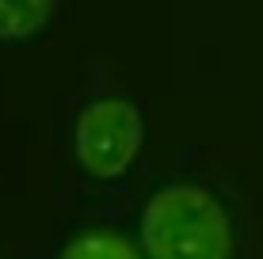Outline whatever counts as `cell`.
<instances>
[{
    "label": "cell",
    "mask_w": 263,
    "mask_h": 259,
    "mask_svg": "<svg viewBox=\"0 0 263 259\" xmlns=\"http://www.w3.org/2000/svg\"><path fill=\"white\" fill-rule=\"evenodd\" d=\"M141 248L149 259H233V221L198 183H168L145 202Z\"/></svg>",
    "instance_id": "cell-1"
},
{
    "label": "cell",
    "mask_w": 263,
    "mask_h": 259,
    "mask_svg": "<svg viewBox=\"0 0 263 259\" xmlns=\"http://www.w3.org/2000/svg\"><path fill=\"white\" fill-rule=\"evenodd\" d=\"M145 141V126L134 103L126 99H96L77 114L72 126V145L77 160L96 180H119L134 164Z\"/></svg>",
    "instance_id": "cell-2"
},
{
    "label": "cell",
    "mask_w": 263,
    "mask_h": 259,
    "mask_svg": "<svg viewBox=\"0 0 263 259\" xmlns=\"http://www.w3.org/2000/svg\"><path fill=\"white\" fill-rule=\"evenodd\" d=\"M58 0H0V38L15 42L50 23Z\"/></svg>",
    "instance_id": "cell-3"
},
{
    "label": "cell",
    "mask_w": 263,
    "mask_h": 259,
    "mask_svg": "<svg viewBox=\"0 0 263 259\" xmlns=\"http://www.w3.org/2000/svg\"><path fill=\"white\" fill-rule=\"evenodd\" d=\"M61 259H138V248L119 233L96 229V233H84V236L72 240V244H65Z\"/></svg>",
    "instance_id": "cell-4"
}]
</instances>
